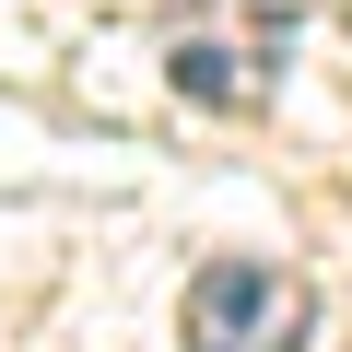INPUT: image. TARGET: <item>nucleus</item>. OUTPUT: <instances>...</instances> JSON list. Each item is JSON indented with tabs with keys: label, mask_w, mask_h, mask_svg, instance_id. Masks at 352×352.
<instances>
[{
	"label": "nucleus",
	"mask_w": 352,
	"mask_h": 352,
	"mask_svg": "<svg viewBox=\"0 0 352 352\" xmlns=\"http://www.w3.org/2000/svg\"><path fill=\"white\" fill-rule=\"evenodd\" d=\"M305 329H317V294L270 258H212L188 282V305H176L188 352H305Z\"/></svg>",
	"instance_id": "f257e3e1"
},
{
	"label": "nucleus",
	"mask_w": 352,
	"mask_h": 352,
	"mask_svg": "<svg viewBox=\"0 0 352 352\" xmlns=\"http://www.w3.org/2000/svg\"><path fill=\"white\" fill-rule=\"evenodd\" d=\"M294 59V12H212L176 36V94H200V106H258Z\"/></svg>",
	"instance_id": "f03ea898"
}]
</instances>
